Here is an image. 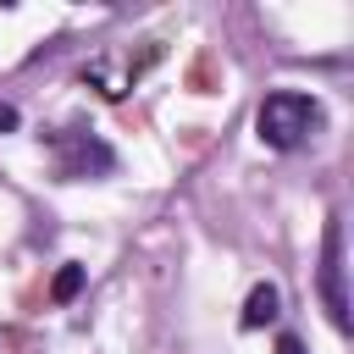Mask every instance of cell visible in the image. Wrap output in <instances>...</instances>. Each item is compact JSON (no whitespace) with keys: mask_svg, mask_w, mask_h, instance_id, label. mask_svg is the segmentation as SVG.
Returning a JSON list of instances; mask_svg holds the SVG:
<instances>
[{"mask_svg":"<svg viewBox=\"0 0 354 354\" xmlns=\"http://www.w3.org/2000/svg\"><path fill=\"white\" fill-rule=\"evenodd\" d=\"M254 133L271 149H299V144H310L321 133V100L315 94H299V88H277V94L260 100Z\"/></svg>","mask_w":354,"mask_h":354,"instance_id":"obj_1","label":"cell"},{"mask_svg":"<svg viewBox=\"0 0 354 354\" xmlns=\"http://www.w3.org/2000/svg\"><path fill=\"white\" fill-rule=\"evenodd\" d=\"M50 155H55V171L66 183H88V177H111L116 171V149L94 133V127H61L44 138Z\"/></svg>","mask_w":354,"mask_h":354,"instance_id":"obj_2","label":"cell"},{"mask_svg":"<svg viewBox=\"0 0 354 354\" xmlns=\"http://www.w3.org/2000/svg\"><path fill=\"white\" fill-rule=\"evenodd\" d=\"M315 288H321V304L332 315L337 332H348V266H343V221L326 216L321 227V271H315Z\"/></svg>","mask_w":354,"mask_h":354,"instance_id":"obj_3","label":"cell"},{"mask_svg":"<svg viewBox=\"0 0 354 354\" xmlns=\"http://www.w3.org/2000/svg\"><path fill=\"white\" fill-rule=\"evenodd\" d=\"M282 315V293H277V282H254L249 288V299H243V332H260V326H271Z\"/></svg>","mask_w":354,"mask_h":354,"instance_id":"obj_4","label":"cell"},{"mask_svg":"<svg viewBox=\"0 0 354 354\" xmlns=\"http://www.w3.org/2000/svg\"><path fill=\"white\" fill-rule=\"evenodd\" d=\"M83 282H88V271H83L77 260H66V266L55 271V282H50V299H55V304H72V299L83 293Z\"/></svg>","mask_w":354,"mask_h":354,"instance_id":"obj_5","label":"cell"},{"mask_svg":"<svg viewBox=\"0 0 354 354\" xmlns=\"http://www.w3.org/2000/svg\"><path fill=\"white\" fill-rule=\"evenodd\" d=\"M17 122H22V116H17V105H6V100H0V133H17Z\"/></svg>","mask_w":354,"mask_h":354,"instance_id":"obj_6","label":"cell"},{"mask_svg":"<svg viewBox=\"0 0 354 354\" xmlns=\"http://www.w3.org/2000/svg\"><path fill=\"white\" fill-rule=\"evenodd\" d=\"M277 354H304V343H299L293 332H282V337H277Z\"/></svg>","mask_w":354,"mask_h":354,"instance_id":"obj_7","label":"cell"}]
</instances>
